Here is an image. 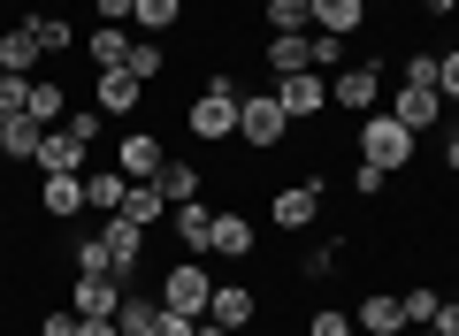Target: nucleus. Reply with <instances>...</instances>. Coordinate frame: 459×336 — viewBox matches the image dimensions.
Returning <instances> with one entry per match:
<instances>
[{"mask_svg":"<svg viewBox=\"0 0 459 336\" xmlns=\"http://www.w3.org/2000/svg\"><path fill=\"white\" fill-rule=\"evenodd\" d=\"M169 214V199L153 192V184H131V199H123V222H138V229H153Z\"/></svg>","mask_w":459,"mask_h":336,"instance_id":"c85d7f7f","label":"nucleus"},{"mask_svg":"<svg viewBox=\"0 0 459 336\" xmlns=\"http://www.w3.org/2000/svg\"><path fill=\"white\" fill-rule=\"evenodd\" d=\"M314 214H322V177H299V184H283V192L268 199V222L276 229H307Z\"/></svg>","mask_w":459,"mask_h":336,"instance_id":"0eeeda50","label":"nucleus"},{"mask_svg":"<svg viewBox=\"0 0 459 336\" xmlns=\"http://www.w3.org/2000/svg\"><path fill=\"white\" fill-rule=\"evenodd\" d=\"M360 160H368V168H383V177H391V168H406V160H413V130L398 123L391 108L360 115Z\"/></svg>","mask_w":459,"mask_h":336,"instance_id":"f03ea898","label":"nucleus"},{"mask_svg":"<svg viewBox=\"0 0 459 336\" xmlns=\"http://www.w3.org/2000/svg\"><path fill=\"white\" fill-rule=\"evenodd\" d=\"M31 23H39V47H47V54H69V47H77L69 16H31Z\"/></svg>","mask_w":459,"mask_h":336,"instance_id":"72a5a7b5","label":"nucleus"},{"mask_svg":"<svg viewBox=\"0 0 459 336\" xmlns=\"http://www.w3.org/2000/svg\"><path fill=\"white\" fill-rule=\"evenodd\" d=\"M153 321H161V298L123 283V298H115V329H123V336H153Z\"/></svg>","mask_w":459,"mask_h":336,"instance_id":"6ab92c4d","label":"nucleus"},{"mask_svg":"<svg viewBox=\"0 0 459 336\" xmlns=\"http://www.w3.org/2000/svg\"><path fill=\"white\" fill-rule=\"evenodd\" d=\"M199 184H207V168H199V160H169L161 177H153V192H161L169 207H184V199H199Z\"/></svg>","mask_w":459,"mask_h":336,"instance_id":"4be33fe9","label":"nucleus"},{"mask_svg":"<svg viewBox=\"0 0 459 336\" xmlns=\"http://www.w3.org/2000/svg\"><path fill=\"white\" fill-rule=\"evenodd\" d=\"M352 192H360V199H376V192H383V168H368V160H352Z\"/></svg>","mask_w":459,"mask_h":336,"instance_id":"ea45409f","label":"nucleus"},{"mask_svg":"<svg viewBox=\"0 0 459 336\" xmlns=\"http://www.w3.org/2000/svg\"><path fill=\"white\" fill-rule=\"evenodd\" d=\"M391 115L421 138V130H437V115H444V92L437 84H413V77H398V99H391Z\"/></svg>","mask_w":459,"mask_h":336,"instance_id":"9b49d317","label":"nucleus"},{"mask_svg":"<svg viewBox=\"0 0 459 336\" xmlns=\"http://www.w3.org/2000/svg\"><path fill=\"white\" fill-rule=\"evenodd\" d=\"M406 336H444V329H406Z\"/></svg>","mask_w":459,"mask_h":336,"instance_id":"de8ad7c7","label":"nucleus"},{"mask_svg":"<svg viewBox=\"0 0 459 336\" xmlns=\"http://www.w3.org/2000/svg\"><path fill=\"white\" fill-rule=\"evenodd\" d=\"M123 69H131L138 84H161L169 77V47H161V39H131V62H123Z\"/></svg>","mask_w":459,"mask_h":336,"instance_id":"bb28decb","label":"nucleus"},{"mask_svg":"<svg viewBox=\"0 0 459 336\" xmlns=\"http://www.w3.org/2000/svg\"><path fill=\"white\" fill-rule=\"evenodd\" d=\"M138 99H146V84H138L131 69H100V84H92L100 115H138Z\"/></svg>","mask_w":459,"mask_h":336,"instance_id":"2eb2a0df","label":"nucleus"},{"mask_svg":"<svg viewBox=\"0 0 459 336\" xmlns=\"http://www.w3.org/2000/svg\"><path fill=\"white\" fill-rule=\"evenodd\" d=\"M39 138H47V130H39L31 115H0V153L8 160H39Z\"/></svg>","mask_w":459,"mask_h":336,"instance_id":"a878e982","label":"nucleus"},{"mask_svg":"<svg viewBox=\"0 0 459 336\" xmlns=\"http://www.w3.org/2000/svg\"><path fill=\"white\" fill-rule=\"evenodd\" d=\"M77 336H123V329H115V314H77Z\"/></svg>","mask_w":459,"mask_h":336,"instance_id":"79ce46f5","label":"nucleus"},{"mask_svg":"<svg viewBox=\"0 0 459 336\" xmlns=\"http://www.w3.org/2000/svg\"><path fill=\"white\" fill-rule=\"evenodd\" d=\"M376 99H383V62H376V54H360V62H344L337 77H329V108L376 115Z\"/></svg>","mask_w":459,"mask_h":336,"instance_id":"7ed1b4c3","label":"nucleus"},{"mask_svg":"<svg viewBox=\"0 0 459 336\" xmlns=\"http://www.w3.org/2000/svg\"><path fill=\"white\" fill-rule=\"evenodd\" d=\"M238 99H246V92H199L192 108H184V130H192L199 145H222V138H238Z\"/></svg>","mask_w":459,"mask_h":336,"instance_id":"39448f33","label":"nucleus"},{"mask_svg":"<svg viewBox=\"0 0 459 336\" xmlns=\"http://www.w3.org/2000/svg\"><path fill=\"white\" fill-rule=\"evenodd\" d=\"M39 336H77V306H47L39 314Z\"/></svg>","mask_w":459,"mask_h":336,"instance_id":"58836bf2","label":"nucleus"},{"mask_svg":"<svg viewBox=\"0 0 459 336\" xmlns=\"http://www.w3.org/2000/svg\"><path fill=\"white\" fill-rule=\"evenodd\" d=\"M437 92H444V108H459V47L437 54Z\"/></svg>","mask_w":459,"mask_h":336,"instance_id":"e433bc0d","label":"nucleus"},{"mask_svg":"<svg viewBox=\"0 0 459 336\" xmlns=\"http://www.w3.org/2000/svg\"><path fill=\"white\" fill-rule=\"evenodd\" d=\"M261 23H268V39L307 31V0H261Z\"/></svg>","mask_w":459,"mask_h":336,"instance_id":"c756f323","label":"nucleus"},{"mask_svg":"<svg viewBox=\"0 0 459 336\" xmlns=\"http://www.w3.org/2000/svg\"><path fill=\"white\" fill-rule=\"evenodd\" d=\"M39 62H47V47H39V23H31V16L8 23V31H0V69H8V77H31Z\"/></svg>","mask_w":459,"mask_h":336,"instance_id":"ddd939ff","label":"nucleus"},{"mask_svg":"<svg viewBox=\"0 0 459 336\" xmlns=\"http://www.w3.org/2000/svg\"><path fill=\"white\" fill-rule=\"evenodd\" d=\"M360 329L368 336H406V298H398V290H368L360 298Z\"/></svg>","mask_w":459,"mask_h":336,"instance_id":"f3484780","label":"nucleus"},{"mask_svg":"<svg viewBox=\"0 0 459 336\" xmlns=\"http://www.w3.org/2000/svg\"><path fill=\"white\" fill-rule=\"evenodd\" d=\"M253 314H261V298H253V283H214V298H207V321H214V329L246 336V329H253Z\"/></svg>","mask_w":459,"mask_h":336,"instance_id":"9d476101","label":"nucleus"},{"mask_svg":"<svg viewBox=\"0 0 459 336\" xmlns=\"http://www.w3.org/2000/svg\"><path fill=\"white\" fill-rule=\"evenodd\" d=\"M84 153H92V145H77L69 130H47V138H39V160H31V168H39V177H77Z\"/></svg>","mask_w":459,"mask_h":336,"instance_id":"dca6fc26","label":"nucleus"},{"mask_svg":"<svg viewBox=\"0 0 459 336\" xmlns=\"http://www.w3.org/2000/svg\"><path fill=\"white\" fill-rule=\"evenodd\" d=\"M276 99H283V115H291V123H314V115L329 108V77H322V69H299V77H276Z\"/></svg>","mask_w":459,"mask_h":336,"instance_id":"6e6552de","label":"nucleus"},{"mask_svg":"<svg viewBox=\"0 0 459 336\" xmlns=\"http://www.w3.org/2000/svg\"><path fill=\"white\" fill-rule=\"evenodd\" d=\"M77 275H115V268H108V237H100V229H92V237H77Z\"/></svg>","mask_w":459,"mask_h":336,"instance_id":"f704fd0d","label":"nucleus"},{"mask_svg":"<svg viewBox=\"0 0 459 336\" xmlns=\"http://www.w3.org/2000/svg\"><path fill=\"white\" fill-rule=\"evenodd\" d=\"M115 168H123V177H131V184H153V177H161V168H169V145L153 138V130H131V138L115 145Z\"/></svg>","mask_w":459,"mask_h":336,"instance_id":"1a4fd4ad","label":"nucleus"},{"mask_svg":"<svg viewBox=\"0 0 459 336\" xmlns=\"http://www.w3.org/2000/svg\"><path fill=\"white\" fill-rule=\"evenodd\" d=\"M0 222H8V207H0Z\"/></svg>","mask_w":459,"mask_h":336,"instance_id":"09e8293b","label":"nucleus"},{"mask_svg":"<svg viewBox=\"0 0 459 336\" xmlns=\"http://www.w3.org/2000/svg\"><path fill=\"white\" fill-rule=\"evenodd\" d=\"M452 8H459V0H421V16H437V23L452 16Z\"/></svg>","mask_w":459,"mask_h":336,"instance_id":"a18cd8bd","label":"nucleus"},{"mask_svg":"<svg viewBox=\"0 0 459 336\" xmlns=\"http://www.w3.org/2000/svg\"><path fill=\"white\" fill-rule=\"evenodd\" d=\"M0 115H31V77H8L0 69Z\"/></svg>","mask_w":459,"mask_h":336,"instance_id":"c9c22d12","label":"nucleus"},{"mask_svg":"<svg viewBox=\"0 0 459 336\" xmlns=\"http://www.w3.org/2000/svg\"><path fill=\"white\" fill-rule=\"evenodd\" d=\"M169 229H177V245L199 260L214 245V207H207V199H184V207H169Z\"/></svg>","mask_w":459,"mask_h":336,"instance_id":"4468645a","label":"nucleus"},{"mask_svg":"<svg viewBox=\"0 0 459 336\" xmlns=\"http://www.w3.org/2000/svg\"><path fill=\"white\" fill-rule=\"evenodd\" d=\"M39 207H47V222H77L84 214V177H39Z\"/></svg>","mask_w":459,"mask_h":336,"instance_id":"a211bd4d","label":"nucleus"},{"mask_svg":"<svg viewBox=\"0 0 459 336\" xmlns=\"http://www.w3.org/2000/svg\"><path fill=\"white\" fill-rule=\"evenodd\" d=\"M62 115H69V92H62L54 77H31V123H39V130H54Z\"/></svg>","mask_w":459,"mask_h":336,"instance_id":"cd10ccee","label":"nucleus"},{"mask_svg":"<svg viewBox=\"0 0 459 336\" xmlns=\"http://www.w3.org/2000/svg\"><path fill=\"white\" fill-rule=\"evenodd\" d=\"M444 168H459V130H452V138H444Z\"/></svg>","mask_w":459,"mask_h":336,"instance_id":"49530a36","label":"nucleus"},{"mask_svg":"<svg viewBox=\"0 0 459 336\" xmlns=\"http://www.w3.org/2000/svg\"><path fill=\"white\" fill-rule=\"evenodd\" d=\"M368 23V0H307V31L322 39H352Z\"/></svg>","mask_w":459,"mask_h":336,"instance_id":"f8f14e48","label":"nucleus"},{"mask_svg":"<svg viewBox=\"0 0 459 336\" xmlns=\"http://www.w3.org/2000/svg\"><path fill=\"white\" fill-rule=\"evenodd\" d=\"M207 253H222V260H246V253H253V222H246L238 207H222V214H214V245H207Z\"/></svg>","mask_w":459,"mask_h":336,"instance_id":"5701e85b","label":"nucleus"},{"mask_svg":"<svg viewBox=\"0 0 459 336\" xmlns=\"http://www.w3.org/2000/svg\"><path fill=\"white\" fill-rule=\"evenodd\" d=\"M123 199H131V177L123 168H92L84 177V207L92 214H123Z\"/></svg>","mask_w":459,"mask_h":336,"instance_id":"aec40b11","label":"nucleus"},{"mask_svg":"<svg viewBox=\"0 0 459 336\" xmlns=\"http://www.w3.org/2000/svg\"><path fill=\"white\" fill-rule=\"evenodd\" d=\"M177 23H184V0H138V8H131V31L138 39H169Z\"/></svg>","mask_w":459,"mask_h":336,"instance_id":"b1692460","label":"nucleus"},{"mask_svg":"<svg viewBox=\"0 0 459 336\" xmlns=\"http://www.w3.org/2000/svg\"><path fill=\"white\" fill-rule=\"evenodd\" d=\"M153 336H199V321H184V314H169V306H161V321H153Z\"/></svg>","mask_w":459,"mask_h":336,"instance_id":"a19ab883","label":"nucleus"},{"mask_svg":"<svg viewBox=\"0 0 459 336\" xmlns=\"http://www.w3.org/2000/svg\"><path fill=\"white\" fill-rule=\"evenodd\" d=\"M429 329H444V336H459V298H444V306H437V321H429Z\"/></svg>","mask_w":459,"mask_h":336,"instance_id":"c03bdc74","label":"nucleus"},{"mask_svg":"<svg viewBox=\"0 0 459 336\" xmlns=\"http://www.w3.org/2000/svg\"><path fill=\"white\" fill-rule=\"evenodd\" d=\"M307 336H352V314H337V306H322V314H307Z\"/></svg>","mask_w":459,"mask_h":336,"instance_id":"4c0bfd02","label":"nucleus"},{"mask_svg":"<svg viewBox=\"0 0 459 336\" xmlns=\"http://www.w3.org/2000/svg\"><path fill=\"white\" fill-rule=\"evenodd\" d=\"M398 298H406V329H429V321H437V306H444V290L413 283V290H398Z\"/></svg>","mask_w":459,"mask_h":336,"instance_id":"7c9ffc66","label":"nucleus"},{"mask_svg":"<svg viewBox=\"0 0 459 336\" xmlns=\"http://www.w3.org/2000/svg\"><path fill=\"white\" fill-rule=\"evenodd\" d=\"M100 123H108V115H100V108H69V115H62V123H54V130H69V138H77V145H92V138H100Z\"/></svg>","mask_w":459,"mask_h":336,"instance_id":"473e14b6","label":"nucleus"},{"mask_svg":"<svg viewBox=\"0 0 459 336\" xmlns=\"http://www.w3.org/2000/svg\"><path fill=\"white\" fill-rule=\"evenodd\" d=\"M115 298H123L115 275H77V283H69V306H77V314H115Z\"/></svg>","mask_w":459,"mask_h":336,"instance_id":"393cba45","label":"nucleus"},{"mask_svg":"<svg viewBox=\"0 0 459 336\" xmlns=\"http://www.w3.org/2000/svg\"><path fill=\"white\" fill-rule=\"evenodd\" d=\"M92 8H100V23H131V8H138V0H92Z\"/></svg>","mask_w":459,"mask_h":336,"instance_id":"37998d69","label":"nucleus"},{"mask_svg":"<svg viewBox=\"0 0 459 336\" xmlns=\"http://www.w3.org/2000/svg\"><path fill=\"white\" fill-rule=\"evenodd\" d=\"M337 260H344V245H314V253L299 260V275H307V283H329V275H337Z\"/></svg>","mask_w":459,"mask_h":336,"instance_id":"2f4dec72","label":"nucleus"},{"mask_svg":"<svg viewBox=\"0 0 459 336\" xmlns=\"http://www.w3.org/2000/svg\"><path fill=\"white\" fill-rule=\"evenodd\" d=\"M283 138H291V115H283L276 92H246L238 99V145H246V153H276Z\"/></svg>","mask_w":459,"mask_h":336,"instance_id":"f257e3e1","label":"nucleus"},{"mask_svg":"<svg viewBox=\"0 0 459 336\" xmlns=\"http://www.w3.org/2000/svg\"><path fill=\"white\" fill-rule=\"evenodd\" d=\"M131 39H138V31H123V23H100V31L77 39V47L92 54V69H123V62H131Z\"/></svg>","mask_w":459,"mask_h":336,"instance_id":"412c9836","label":"nucleus"},{"mask_svg":"<svg viewBox=\"0 0 459 336\" xmlns=\"http://www.w3.org/2000/svg\"><path fill=\"white\" fill-rule=\"evenodd\" d=\"M100 237H108V268H115V283H131L138 260H146V229L123 222V214H100Z\"/></svg>","mask_w":459,"mask_h":336,"instance_id":"423d86ee","label":"nucleus"},{"mask_svg":"<svg viewBox=\"0 0 459 336\" xmlns=\"http://www.w3.org/2000/svg\"><path fill=\"white\" fill-rule=\"evenodd\" d=\"M153 298L169 306V314H184V321H207V298H214V275L199 268V260H177V268L161 275V290Z\"/></svg>","mask_w":459,"mask_h":336,"instance_id":"20e7f679","label":"nucleus"}]
</instances>
